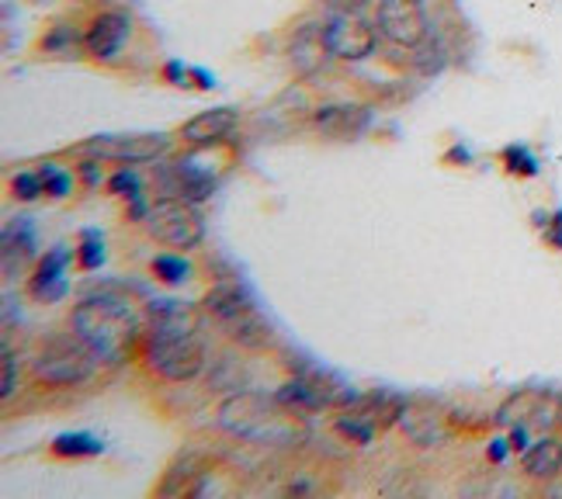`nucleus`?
Returning <instances> with one entry per match:
<instances>
[{"label":"nucleus","mask_w":562,"mask_h":499,"mask_svg":"<svg viewBox=\"0 0 562 499\" xmlns=\"http://www.w3.org/2000/svg\"><path fill=\"white\" fill-rule=\"evenodd\" d=\"M149 271H154L157 281H164L167 288H181L191 281V260L181 257V253H157L154 264H149Z\"/></svg>","instance_id":"nucleus-24"},{"label":"nucleus","mask_w":562,"mask_h":499,"mask_svg":"<svg viewBox=\"0 0 562 499\" xmlns=\"http://www.w3.org/2000/svg\"><path fill=\"white\" fill-rule=\"evenodd\" d=\"M170 146H175V139L167 133H104V136H91L88 143H80L77 157L139 167V163H160L170 154Z\"/></svg>","instance_id":"nucleus-10"},{"label":"nucleus","mask_w":562,"mask_h":499,"mask_svg":"<svg viewBox=\"0 0 562 499\" xmlns=\"http://www.w3.org/2000/svg\"><path fill=\"white\" fill-rule=\"evenodd\" d=\"M289 59L299 77H316L323 73V67L334 59L327 42H323V21H316V25H302L292 42H289Z\"/></svg>","instance_id":"nucleus-19"},{"label":"nucleus","mask_w":562,"mask_h":499,"mask_svg":"<svg viewBox=\"0 0 562 499\" xmlns=\"http://www.w3.org/2000/svg\"><path fill=\"white\" fill-rule=\"evenodd\" d=\"M104 188H108V194H115V199H122V202H133V199H139V194H146L143 178L133 167H125V163L115 173H108Z\"/></svg>","instance_id":"nucleus-27"},{"label":"nucleus","mask_w":562,"mask_h":499,"mask_svg":"<svg viewBox=\"0 0 562 499\" xmlns=\"http://www.w3.org/2000/svg\"><path fill=\"white\" fill-rule=\"evenodd\" d=\"M215 149L220 146H191L188 154L160 167L157 181L164 184V191L181 194V199H188L194 205H205L212 194L220 191V181L226 173V160H220V163L212 160Z\"/></svg>","instance_id":"nucleus-7"},{"label":"nucleus","mask_w":562,"mask_h":499,"mask_svg":"<svg viewBox=\"0 0 562 499\" xmlns=\"http://www.w3.org/2000/svg\"><path fill=\"white\" fill-rule=\"evenodd\" d=\"M406 409V399L400 393H389V388H375V393H358L355 402H348L344 409H337V433L348 438L355 444H372L382 430H389L393 423H400Z\"/></svg>","instance_id":"nucleus-8"},{"label":"nucleus","mask_w":562,"mask_h":499,"mask_svg":"<svg viewBox=\"0 0 562 499\" xmlns=\"http://www.w3.org/2000/svg\"><path fill=\"white\" fill-rule=\"evenodd\" d=\"M278 399L302 409V413H319V409H344L348 402H355L358 388L344 382L337 372H330V367L299 364L292 378L278 388Z\"/></svg>","instance_id":"nucleus-6"},{"label":"nucleus","mask_w":562,"mask_h":499,"mask_svg":"<svg viewBox=\"0 0 562 499\" xmlns=\"http://www.w3.org/2000/svg\"><path fill=\"white\" fill-rule=\"evenodd\" d=\"M501 160H504L507 173H514V178H538V157L531 154L528 146H521V143L504 146Z\"/></svg>","instance_id":"nucleus-29"},{"label":"nucleus","mask_w":562,"mask_h":499,"mask_svg":"<svg viewBox=\"0 0 562 499\" xmlns=\"http://www.w3.org/2000/svg\"><path fill=\"white\" fill-rule=\"evenodd\" d=\"M49 451H53V458H94V454H104V441L88 430H67V433H59V438H53Z\"/></svg>","instance_id":"nucleus-22"},{"label":"nucleus","mask_w":562,"mask_h":499,"mask_svg":"<svg viewBox=\"0 0 562 499\" xmlns=\"http://www.w3.org/2000/svg\"><path fill=\"white\" fill-rule=\"evenodd\" d=\"M202 313L220 327L233 343L247 347V351H265L274 340V330L268 316L261 313V302L244 285L240 277H223L205 292Z\"/></svg>","instance_id":"nucleus-4"},{"label":"nucleus","mask_w":562,"mask_h":499,"mask_svg":"<svg viewBox=\"0 0 562 499\" xmlns=\"http://www.w3.org/2000/svg\"><path fill=\"white\" fill-rule=\"evenodd\" d=\"M323 42H327L334 59L361 63V59L375 56L379 29H375V21L361 18V11H330L323 18Z\"/></svg>","instance_id":"nucleus-12"},{"label":"nucleus","mask_w":562,"mask_h":499,"mask_svg":"<svg viewBox=\"0 0 562 499\" xmlns=\"http://www.w3.org/2000/svg\"><path fill=\"white\" fill-rule=\"evenodd\" d=\"M521 472L528 475V479H555V475L562 472V441L559 438H542L535 441L525 454H521Z\"/></svg>","instance_id":"nucleus-21"},{"label":"nucleus","mask_w":562,"mask_h":499,"mask_svg":"<svg viewBox=\"0 0 562 499\" xmlns=\"http://www.w3.org/2000/svg\"><path fill=\"white\" fill-rule=\"evenodd\" d=\"M215 427L236 441L250 444H274L289 447L310 438L306 413L289 402H281L278 393H257V388H240L229 393L215 406Z\"/></svg>","instance_id":"nucleus-3"},{"label":"nucleus","mask_w":562,"mask_h":499,"mask_svg":"<svg viewBox=\"0 0 562 499\" xmlns=\"http://www.w3.org/2000/svg\"><path fill=\"white\" fill-rule=\"evenodd\" d=\"M108 260V250H104V233L101 229H80V243H77V268L80 271H101Z\"/></svg>","instance_id":"nucleus-25"},{"label":"nucleus","mask_w":562,"mask_h":499,"mask_svg":"<svg viewBox=\"0 0 562 499\" xmlns=\"http://www.w3.org/2000/svg\"><path fill=\"white\" fill-rule=\"evenodd\" d=\"M35 170H38L42 184H46V194H49V199H67V194L74 191V173H70L67 167H59V163L46 160V163H35Z\"/></svg>","instance_id":"nucleus-28"},{"label":"nucleus","mask_w":562,"mask_h":499,"mask_svg":"<svg viewBox=\"0 0 562 499\" xmlns=\"http://www.w3.org/2000/svg\"><path fill=\"white\" fill-rule=\"evenodd\" d=\"M133 14L122 8H108L94 14L88 29H83V53L98 63H115L128 46V38H133Z\"/></svg>","instance_id":"nucleus-13"},{"label":"nucleus","mask_w":562,"mask_h":499,"mask_svg":"<svg viewBox=\"0 0 562 499\" xmlns=\"http://www.w3.org/2000/svg\"><path fill=\"white\" fill-rule=\"evenodd\" d=\"M310 122L319 136L348 143V139H361L364 133H369L372 122H375V112L369 104H358V101H330V104L313 107Z\"/></svg>","instance_id":"nucleus-16"},{"label":"nucleus","mask_w":562,"mask_h":499,"mask_svg":"<svg viewBox=\"0 0 562 499\" xmlns=\"http://www.w3.org/2000/svg\"><path fill=\"white\" fill-rule=\"evenodd\" d=\"M236 125H240V112L229 104H220L188 118L181 125V139L184 146H223L236 133Z\"/></svg>","instance_id":"nucleus-18"},{"label":"nucleus","mask_w":562,"mask_h":499,"mask_svg":"<svg viewBox=\"0 0 562 499\" xmlns=\"http://www.w3.org/2000/svg\"><path fill=\"white\" fill-rule=\"evenodd\" d=\"M143 226L160 247H170V250H194L205 240L202 208L181 199V194H164V199H157Z\"/></svg>","instance_id":"nucleus-9"},{"label":"nucleus","mask_w":562,"mask_h":499,"mask_svg":"<svg viewBox=\"0 0 562 499\" xmlns=\"http://www.w3.org/2000/svg\"><path fill=\"white\" fill-rule=\"evenodd\" d=\"M555 420H562V399L542 393V388H521V393H514L496 409V423L501 427L525 423L531 430H549Z\"/></svg>","instance_id":"nucleus-14"},{"label":"nucleus","mask_w":562,"mask_h":499,"mask_svg":"<svg viewBox=\"0 0 562 499\" xmlns=\"http://www.w3.org/2000/svg\"><path fill=\"white\" fill-rule=\"evenodd\" d=\"M14 388H18V354L11 343H4V382H0V396L11 399Z\"/></svg>","instance_id":"nucleus-31"},{"label":"nucleus","mask_w":562,"mask_h":499,"mask_svg":"<svg viewBox=\"0 0 562 499\" xmlns=\"http://www.w3.org/2000/svg\"><path fill=\"white\" fill-rule=\"evenodd\" d=\"M542 229H546V240H549L555 250H562V208H555V212L549 215Z\"/></svg>","instance_id":"nucleus-35"},{"label":"nucleus","mask_w":562,"mask_h":499,"mask_svg":"<svg viewBox=\"0 0 562 499\" xmlns=\"http://www.w3.org/2000/svg\"><path fill=\"white\" fill-rule=\"evenodd\" d=\"M77 260V250H70L67 243H56L49 247L46 253H42L35 260V271L29 277V295L35 302H42V306H53V302H63L70 295V264Z\"/></svg>","instance_id":"nucleus-15"},{"label":"nucleus","mask_w":562,"mask_h":499,"mask_svg":"<svg viewBox=\"0 0 562 499\" xmlns=\"http://www.w3.org/2000/svg\"><path fill=\"white\" fill-rule=\"evenodd\" d=\"M0 257H4V277H18L25 271L32 260H38V233H35V223L29 215H14L4 226V236H0Z\"/></svg>","instance_id":"nucleus-17"},{"label":"nucleus","mask_w":562,"mask_h":499,"mask_svg":"<svg viewBox=\"0 0 562 499\" xmlns=\"http://www.w3.org/2000/svg\"><path fill=\"white\" fill-rule=\"evenodd\" d=\"M77 49H83V32H77V25H56L42 35V53L46 56H59L67 59Z\"/></svg>","instance_id":"nucleus-26"},{"label":"nucleus","mask_w":562,"mask_h":499,"mask_svg":"<svg viewBox=\"0 0 562 499\" xmlns=\"http://www.w3.org/2000/svg\"><path fill=\"white\" fill-rule=\"evenodd\" d=\"M316 4H323L327 11H364L372 0H316Z\"/></svg>","instance_id":"nucleus-36"},{"label":"nucleus","mask_w":562,"mask_h":499,"mask_svg":"<svg viewBox=\"0 0 562 499\" xmlns=\"http://www.w3.org/2000/svg\"><path fill=\"white\" fill-rule=\"evenodd\" d=\"M445 160H462V163H469V160H472V154H469L465 146H456V149H451V154H448Z\"/></svg>","instance_id":"nucleus-39"},{"label":"nucleus","mask_w":562,"mask_h":499,"mask_svg":"<svg viewBox=\"0 0 562 499\" xmlns=\"http://www.w3.org/2000/svg\"><path fill=\"white\" fill-rule=\"evenodd\" d=\"M205 475H209V465H205L202 454L199 451H184V454H178L175 462H170L157 492L160 496H194V492H202Z\"/></svg>","instance_id":"nucleus-20"},{"label":"nucleus","mask_w":562,"mask_h":499,"mask_svg":"<svg viewBox=\"0 0 562 499\" xmlns=\"http://www.w3.org/2000/svg\"><path fill=\"white\" fill-rule=\"evenodd\" d=\"M400 427H403L417 444H424V447L441 444V441L448 438V430H445L441 417H435V413H414V409H409V402H406L403 417H400Z\"/></svg>","instance_id":"nucleus-23"},{"label":"nucleus","mask_w":562,"mask_h":499,"mask_svg":"<svg viewBox=\"0 0 562 499\" xmlns=\"http://www.w3.org/2000/svg\"><path fill=\"white\" fill-rule=\"evenodd\" d=\"M139 354L157 378L170 385L194 382L205 372L209 358L202 337V313L181 298H149Z\"/></svg>","instance_id":"nucleus-1"},{"label":"nucleus","mask_w":562,"mask_h":499,"mask_svg":"<svg viewBox=\"0 0 562 499\" xmlns=\"http://www.w3.org/2000/svg\"><path fill=\"white\" fill-rule=\"evenodd\" d=\"M70 330L91 347L101 364L119 367L143 343L146 316L136 313L122 285H101L80 295L70 313Z\"/></svg>","instance_id":"nucleus-2"},{"label":"nucleus","mask_w":562,"mask_h":499,"mask_svg":"<svg viewBox=\"0 0 562 499\" xmlns=\"http://www.w3.org/2000/svg\"><path fill=\"white\" fill-rule=\"evenodd\" d=\"M149 208H154V202L146 199V194H139V199H133L125 205V219L128 223H146L149 219Z\"/></svg>","instance_id":"nucleus-34"},{"label":"nucleus","mask_w":562,"mask_h":499,"mask_svg":"<svg viewBox=\"0 0 562 499\" xmlns=\"http://www.w3.org/2000/svg\"><path fill=\"white\" fill-rule=\"evenodd\" d=\"M80 181L88 184V188H101V181H108L104 170H101V160L83 157V163H80Z\"/></svg>","instance_id":"nucleus-33"},{"label":"nucleus","mask_w":562,"mask_h":499,"mask_svg":"<svg viewBox=\"0 0 562 499\" xmlns=\"http://www.w3.org/2000/svg\"><path fill=\"white\" fill-rule=\"evenodd\" d=\"M101 367V358L83 343L77 333L53 337L32 361V375L38 385L49 388H77L83 382H91Z\"/></svg>","instance_id":"nucleus-5"},{"label":"nucleus","mask_w":562,"mask_h":499,"mask_svg":"<svg viewBox=\"0 0 562 499\" xmlns=\"http://www.w3.org/2000/svg\"><path fill=\"white\" fill-rule=\"evenodd\" d=\"M507 454H510V441L507 438H496V441H490V462H507Z\"/></svg>","instance_id":"nucleus-37"},{"label":"nucleus","mask_w":562,"mask_h":499,"mask_svg":"<svg viewBox=\"0 0 562 499\" xmlns=\"http://www.w3.org/2000/svg\"><path fill=\"white\" fill-rule=\"evenodd\" d=\"M375 29H379L382 42H389V46H396V49H406V53H414L435 38L427 0H379Z\"/></svg>","instance_id":"nucleus-11"},{"label":"nucleus","mask_w":562,"mask_h":499,"mask_svg":"<svg viewBox=\"0 0 562 499\" xmlns=\"http://www.w3.org/2000/svg\"><path fill=\"white\" fill-rule=\"evenodd\" d=\"M160 73H164V80H167L170 87H191V83H194V80H191V67H184L181 59H167Z\"/></svg>","instance_id":"nucleus-32"},{"label":"nucleus","mask_w":562,"mask_h":499,"mask_svg":"<svg viewBox=\"0 0 562 499\" xmlns=\"http://www.w3.org/2000/svg\"><path fill=\"white\" fill-rule=\"evenodd\" d=\"M191 80L194 87H202V91H212L215 87V73H209L205 67H191Z\"/></svg>","instance_id":"nucleus-38"},{"label":"nucleus","mask_w":562,"mask_h":499,"mask_svg":"<svg viewBox=\"0 0 562 499\" xmlns=\"http://www.w3.org/2000/svg\"><path fill=\"white\" fill-rule=\"evenodd\" d=\"M11 194L18 202H35L46 194V184H42L38 178V170H18L14 178H11Z\"/></svg>","instance_id":"nucleus-30"}]
</instances>
